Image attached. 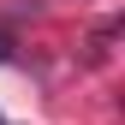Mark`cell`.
Masks as SVG:
<instances>
[{
  "mask_svg": "<svg viewBox=\"0 0 125 125\" xmlns=\"http://www.w3.org/2000/svg\"><path fill=\"white\" fill-rule=\"evenodd\" d=\"M0 66H12V42L6 36H0Z\"/></svg>",
  "mask_w": 125,
  "mask_h": 125,
  "instance_id": "cell-1",
  "label": "cell"
}]
</instances>
